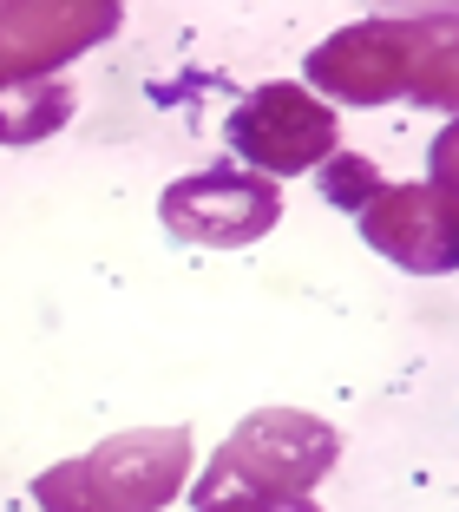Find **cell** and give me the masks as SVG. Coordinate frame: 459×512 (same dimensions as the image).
Listing matches in <instances>:
<instances>
[{
	"mask_svg": "<svg viewBox=\"0 0 459 512\" xmlns=\"http://www.w3.org/2000/svg\"><path fill=\"white\" fill-rule=\"evenodd\" d=\"M197 467L191 427H132L33 480L40 512H164Z\"/></svg>",
	"mask_w": 459,
	"mask_h": 512,
	"instance_id": "cell-1",
	"label": "cell"
},
{
	"mask_svg": "<svg viewBox=\"0 0 459 512\" xmlns=\"http://www.w3.org/2000/svg\"><path fill=\"white\" fill-rule=\"evenodd\" d=\"M223 145L237 151L250 171L282 184V178H302V171L335 158L341 119L322 92H309L302 79H269L250 99H237V112L223 119Z\"/></svg>",
	"mask_w": 459,
	"mask_h": 512,
	"instance_id": "cell-2",
	"label": "cell"
},
{
	"mask_svg": "<svg viewBox=\"0 0 459 512\" xmlns=\"http://www.w3.org/2000/svg\"><path fill=\"white\" fill-rule=\"evenodd\" d=\"M158 224L178 243H197V250H243V243L269 237L282 224V184L250 165L191 171V178L164 184Z\"/></svg>",
	"mask_w": 459,
	"mask_h": 512,
	"instance_id": "cell-3",
	"label": "cell"
},
{
	"mask_svg": "<svg viewBox=\"0 0 459 512\" xmlns=\"http://www.w3.org/2000/svg\"><path fill=\"white\" fill-rule=\"evenodd\" d=\"M361 243L387 256L407 276H453L459 270V184L440 178H407V184H374L368 204L355 211Z\"/></svg>",
	"mask_w": 459,
	"mask_h": 512,
	"instance_id": "cell-4",
	"label": "cell"
},
{
	"mask_svg": "<svg viewBox=\"0 0 459 512\" xmlns=\"http://www.w3.org/2000/svg\"><path fill=\"white\" fill-rule=\"evenodd\" d=\"M407 79H414L407 7L335 27L322 46H309V66H302V86L341 99V106H394V99H407Z\"/></svg>",
	"mask_w": 459,
	"mask_h": 512,
	"instance_id": "cell-5",
	"label": "cell"
},
{
	"mask_svg": "<svg viewBox=\"0 0 459 512\" xmlns=\"http://www.w3.org/2000/svg\"><path fill=\"white\" fill-rule=\"evenodd\" d=\"M335 460H341V434L322 414H302V407H256L210 453V467L237 473L263 493H315Z\"/></svg>",
	"mask_w": 459,
	"mask_h": 512,
	"instance_id": "cell-6",
	"label": "cell"
},
{
	"mask_svg": "<svg viewBox=\"0 0 459 512\" xmlns=\"http://www.w3.org/2000/svg\"><path fill=\"white\" fill-rule=\"evenodd\" d=\"M125 20V0H0V86L60 79L79 53L105 46Z\"/></svg>",
	"mask_w": 459,
	"mask_h": 512,
	"instance_id": "cell-7",
	"label": "cell"
},
{
	"mask_svg": "<svg viewBox=\"0 0 459 512\" xmlns=\"http://www.w3.org/2000/svg\"><path fill=\"white\" fill-rule=\"evenodd\" d=\"M407 20H414V79H407V99L459 112V0L407 7Z\"/></svg>",
	"mask_w": 459,
	"mask_h": 512,
	"instance_id": "cell-8",
	"label": "cell"
},
{
	"mask_svg": "<svg viewBox=\"0 0 459 512\" xmlns=\"http://www.w3.org/2000/svg\"><path fill=\"white\" fill-rule=\"evenodd\" d=\"M73 112H79V92L66 79H14V86H0V145L27 151L40 138H53Z\"/></svg>",
	"mask_w": 459,
	"mask_h": 512,
	"instance_id": "cell-9",
	"label": "cell"
},
{
	"mask_svg": "<svg viewBox=\"0 0 459 512\" xmlns=\"http://www.w3.org/2000/svg\"><path fill=\"white\" fill-rule=\"evenodd\" d=\"M191 512H322L315 493H263L223 467H197L191 480Z\"/></svg>",
	"mask_w": 459,
	"mask_h": 512,
	"instance_id": "cell-10",
	"label": "cell"
},
{
	"mask_svg": "<svg viewBox=\"0 0 459 512\" xmlns=\"http://www.w3.org/2000/svg\"><path fill=\"white\" fill-rule=\"evenodd\" d=\"M315 184H322V197L335 204V211L355 217L361 204H368V191L381 184V171H374L368 158H361V151H335L328 165H315Z\"/></svg>",
	"mask_w": 459,
	"mask_h": 512,
	"instance_id": "cell-11",
	"label": "cell"
},
{
	"mask_svg": "<svg viewBox=\"0 0 459 512\" xmlns=\"http://www.w3.org/2000/svg\"><path fill=\"white\" fill-rule=\"evenodd\" d=\"M427 178H440V184H459V119L446 125L440 138H433V151H427Z\"/></svg>",
	"mask_w": 459,
	"mask_h": 512,
	"instance_id": "cell-12",
	"label": "cell"
}]
</instances>
